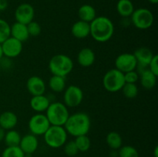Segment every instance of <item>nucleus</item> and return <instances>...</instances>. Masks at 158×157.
<instances>
[{
    "instance_id": "6ab92c4d",
    "label": "nucleus",
    "mask_w": 158,
    "mask_h": 157,
    "mask_svg": "<svg viewBox=\"0 0 158 157\" xmlns=\"http://www.w3.org/2000/svg\"><path fill=\"white\" fill-rule=\"evenodd\" d=\"M51 102L49 101V98L44 95H34L30 99V107L32 110L38 113H42L46 112L47 108L49 107Z\"/></svg>"
},
{
    "instance_id": "f03ea898",
    "label": "nucleus",
    "mask_w": 158,
    "mask_h": 157,
    "mask_svg": "<svg viewBox=\"0 0 158 157\" xmlns=\"http://www.w3.org/2000/svg\"><path fill=\"white\" fill-rule=\"evenodd\" d=\"M90 126L91 122L89 115L85 112H79L69 115L63 127L67 134L77 137L79 135H87Z\"/></svg>"
},
{
    "instance_id": "20e7f679",
    "label": "nucleus",
    "mask_w": 158,
    "mask_h": 157,
    "mask_svg": "<svg viewBox=\"0 0 158 157\" xmlns=\"http://www.w3.org/2000/svg\"><path fill=\"white\" fill-rule=\"evenodd\" d=\"M46 115L51 126H63L69 116L68 108L63 103H50L46 111Z\"/></svg>"
},
{
    "instance_id": "dca6fc26",
    "label": "nucleus",
    "mask_w": 158,
    "mask_h": 157,
    "mask_svg": "<svg viewBox=\"0 0 158 157\" xmlns=\"http://www.w3.org/2000/svg\"><path fill=\"white\" fill-rule=\"evenodd\" d=\"M71 32L75 38L80 39L85 38L90 35V25L84 21L78 20L72 26Z\"/></svg>"
},
{
    "instance_id": "2eb2a0df",
    "label": "nucleus",
    "mask_w": 158,
    "mask_h": 157,
    "mask_svg": "<svg viewBox=\"0 0 158 157\" xmlns=\"http://www.w3.org/2000/svg\"><path fill=\"white\" fill-rule=\"evenodd\" d=\"M19 146L25 154L32 155L38 149L39 141L37 136L31 133L23 135L21 138Z\"/></svg>"
},
{
    "instance_id": "412c9836",
    "label": "nucleus",
    "mask_w": 158,
    "mask_h": 157,
    "mask_svg": "<svg viewBox=\"0 0 158 157\" xmlns=\"http://www.w3.org/2000/svg\"><path fill=\"white\" fill-rule=\"evenodd\" d=\"M139 75H140L139 79L140 81V84L144 89H152L153 88L155 87L157 84V76L151 72L149 69H144Z\"/></svg>"
},
{
    "instance_id": "2f4dec72",
    "label": "nucleus",
    "mask_w": 158,
    "mask_h": 157,
    "mask_svg": "<svg viewBox=\"0 0 158 157\" xmlns=\"http://www.w3.org/2000/svg\"><path fill=\"white\" fill-rule=\"evenodd\" d=\"M28 29V32H29V36L36 37L40 35L42 32V27L37 22L32 21L29 22V24L26 25Z\"/></svg>"
},
{
    "instance_id": "ddd939ff",
    "label": "nucleus",
    "mask_w": 158,
    "mask_h": 157,
    "mask_svg": "<svg viewBox=\"0 0 158 157\" xmlns=\"http://www.w3.org/2000/svg\"><path fill=\"white\" fill-rule=\"evenodd\" d=\"M134 55L137 62L136 69H137V72L140 74L142 71L148 69V65L151 62L154 54L149 48L140 47L136 49L135 52H134Z\"/></svg>"
},
{
    "instance_id": "f257e3e1",
    "label": "nucleus",
    "mask_w": 158,
    "mask_h": 157,
    "mask_svg": "<svg viewBox=\"0 0 158 157\" xmlns=\"http://www.w3.org/2000/svg\"><path fill=\"white\" fill-rule=\"evenodd\" d=\"M90 35L95 41L106 42L114 33L113 22L106 16H97L90 23Z\"/></svg>"
},
{
    "instance_id": "4be33fe9",
    "label": "nucleus",
    "mask_w": 158,
    "mask_h": 157,
    "mask_svg": "<svg viewBox=\"0 0 158 157\" xmlns=\"http://www.w3.org/2000/svg\"><path fill=\"white\" fill-rule=\"evenodd\" d=\"M78 16L80 20L90 23L97 17V12L94 6L89 4H84L79 8Z\"/></svg>"
},
{
    "instance_id": "473e14b6",
    "label": "nucleus",
    "mask_w": 158,
    "mask_h": 157,
    "mask_svg": "<svg viewBox=\"0 0 158 157\" xmlns=\"http://www.w3.org/2000/svg\"><path fill=\"white\" fill-rule=\"evenodd\" d=\"M64 152L66 155L69 157L75 156L77 155L79 152L78 149L77 147L75 142L74 141H69L66 142L64 144Z\"/></svg>"
},
{
    "instance_id": "4c0bfd02",
    "label": "nucleus",
    "mask_w": 158,
    "mask_h": 157,
    "mask_svg": "<svg viewBox=\"0 0 158 157\" xmlns=\"http://www.w3.org/2000/svg\"><path fill=\"white\" fill-rule=\"evenodd\" d=\"M154 157H158V146H156V147L154 148Z\"/></svg>"
},
{
    "instance_id": "423d86ee",
    "label": "nucleus",
    "mask_w": 158,
    "mask_h": 157,
    "mask_svg": "<svg viewBox=\"0 0 158 157\" xmlns=\"http://www.w3.org/2000/svg\"><path fill=\"white\" fill-rule=\"evenodd\" d=\"M124 84V75L116 68L108 70L103 78V87L109 92H119Z\"/></svg>"
},
{
    "instance_id": "5701e85b",
    "label": "nucleus",
    "mask_w": 158,
    "mask_h": 157,
    "mask_svg": "<svg viewBox=\"0 0 158 157\" xmlns=\"http://www.w3.org/2000/svg\"><path fill=\"white\" fill-rule=\"evenodd\" d=\"M134 3L131 0H119L117 3V11L123 18H130L134 11Z\"/></svg>"
},
{
    "instance_id": "f3484780",
    "label": "nucleus",
    "mask_w": 158,
    "mask_h": 157,
    "mask_svg": "<svg viewBox=\"0 0 158 157\" xmlns=\"http://www.w3.org/2000/svg\"><path fill=\"white\" fill-rule=\"evenodd\" d=\"M95 60V52L90 48H83L77 55V62L82 67H89L94 64Z\"/></svg>"
},
{
    "instance_id": "c85d7f7f",
    "label": "nucleus",
    "mask_w": 158,
    "mask_h": 157,
    "mask_svg": "<svg viewBox=\"0 0 158 157\" xmlns=\"http://www.w3.org/2000/svg\"><path fill=\"white\" fill-rule=\"evenodd\" d=\"M2 157H25V153L19 146H7L3 150Z\"/></svg>"
},
{
    "instance_id": "7ed1b4c3",
    "label": "nucleus",
    "mask_w": 158,
    "mask_h": 157,
    "mask_svg": "<svg viewBox=\"0 0 158 157\" xmlns=\"http://www.w3.org/2000/svg\"><path fill=\"white\" fill-rule=\"evenodd\" d=\"M49 69L52 75L66 77L73 69V62L65 54H56L49 60Z\"/></svg>"
},
{
    "instance_id": "ea45409f",
    "label": "nucleus",
    "mask_w": 158,
    "mask_h": 157,
    "mask_svg": "<svg viewBox=\"0 0 158 157\" xmlns=\"http://www.w3.org/2000/svg\"><path fill=\"white\" fill-rule=\"evenodd\" d=\"M148 2H149L150 3H151V4H157L158 2V0H148Z\"/></svg>"
},
{
    "instance_id": "39448f33",
    "label": "nucleus",
    "mask_w": 158,
    "mask_h": 157,
    "mask_svg": "<svg viewBox=\"0 0 158 157\" xmlns=\"http://www.w3.org/2000/svg\"><path fill=\"white\" fill-rule=\"evenodd\" d=\"M68 134L63 126H50L43 135L44 141L48 146L58 149L64 146L67 141Z\"/></svg>"
},
{
    "instance_id": "f704fd0d",
    "label": "nucleus",
    "mask_w": 158,
    "mask_h": 157,
    "mask_svg": "<svg viewBox=\"0 0 158 157\" xmlns=\"http://www.w3.org/2000/svg\"><path fill=\"white\" fill-rule=\"evenodd\" d=\"M148 69L155 75L158 76V55L154 54V57L151 59V62L148 66Z\"/></svg>"
},
{
    "instance_id": "9d476101",
    "label": "nucleus",
    "mask_w": 158,
    "mask_h": 157,
    "mask_svg": "<svg viewBox=\"0 0 158 157\" xmlns=\"http://www.w3.org/2000/svg\"><path fill=\"white\" fill-rule=\"evenodd\" d=\"M114 63H115L116 69L123 73L136 70L137 66V59L134 53H129V52L120 54L116 58Z\"/></svg>"
},
{
    "instance_id": "c9c22d12",
    "label": "nucleus",
    "mask_w": 158,
    "mask_h": 157,
    "mask_svg": "<svg viewBox=\"0 0 158 157\" xmlns=\"http://www.w3.org/2000/svg\"><path fill=\"white\" fill-rule=\"evenodd\" d=\"M9 3L7 0H0V12L5 11L8 8Z\"/></svg>"
},
{
    "instance_id": "72a5a7b5",
    "label": "nucleus",
    "mask_w": 158,
    "mask_h": 157,
    "mask_svg": "<svg viewBox=\"0 0 158 157\" xmlns=\"http://www.w3.org/2000/svg\"><path fill=\"white\" fill-rule=\"evenodd\" d=\"M123 75H124L125 83H136L140 78V75L137 70L130 71L126 73H123Z\"/></svg>"
},
{
    "instance_id": "aec40b11",
    "label": "nucleus",
    "mask_w": 158,
    "mask_h": 157,
    "mask_svg": "<svg viewBox=\"0 0 158 157\" xmlns=\"http://www.w3.org/2000/svg\"><path fill=\"white\" fill-rule=\"evenodd\" d=\"M18 123L16 114L11 111H6L0 114V127L5 130L13 129Z\"/></svg>"
},
{
    "instance_id": "cd10ccee",
    "label": "nucleus",
    "mask_w": 158,
    "mask_h": 157,
    "mask_svg": "<svg viewBox=\"0 0 158 157\" xmlns=\"http://www.w3.org/2000/svg\"><path fill=\"white\" fill-rule=\"evenodd\" d=\"M121 91L123 95L127 99H130L136 98L139 92L138 87L136 83H125L122 87Z\"/></svg>"
},
{
    "instance_id": "393cba45",
    "label": "nucleus",
    "mask_w": 158,
    "mask_h": 157,
    "mask_svg": "<svg viewBox=\"0 0 158 157\" xmlns=\"http://www.w3.org/2000/svg\"><path fill=\"white\" fill-rule=\"evenodd\" d=\"M106 142L107 146L113 150H118L123 144V139L120 133L117 132H109L106 136Z\"/></svg>"
},
{
    "instance_id": "6e6552de",
    "label": "nucleus",
    "mask_w": 158,
    "mask_h": 157,
    "mask_svg": "<svg viewBox=\"0 0 158 157\" xmlns=\"http://www.w3.org/2000/svg\"><path fill=\"white\" fill-rule=\"evenodd\" d=\"M50 126L46 115L43 113H37L32 115L28 123L31 134L35 136L44 135Z\"/></svg>"
},
{
    "instance_id": "7c9ffc66",
    "label": "nucleus",
    "mask_w": 158,
    "mask_h": 157,
    "mask_svg": "<svg viewBox=\"0 0 158 157\" xmlns=\"http://www.w3.org/2000/svg\"><path fill=\"white\" fill-rule=\"evenodd\" d=\"M10 37V25L6 20L0 18V44Z\"/></svg>"
},
{
    "instance_id": "1a4fd4ad",
    "label": "nucleus",
    "mask_w": 158,
    "mask_h": 157,
    "mask_svg": "<svg viewBox=\"0 0 158 157\" xmlns=\"http://www.w3.org/2000/svg\"><path fill=\"white\" fill-rule=\"evenodd\" d=\"M83 99V92L79 86L71 85L65 89L63 94V103L67 107H77Z\"/></svg>"
},
{
    "instance_id": "0eeeda50",
    "label": "nucleus",
    "mask_w": 158,
    "mask_h": 157,
    "mask_svg": "<svg viewBox=\"0 0 158 157\" xmlns=\"http://www.w3.org/2000/svg\"><path fill=\"white\" fill-rule=\"evenodd\" d=\"M131 22L137 29H148L151 27L154 21V14L146 8H139L134 9L131 15Z\"/></svg>"
},
{
    "instance_id": "b1692460",
    "label": "nucleus",
    "mask_w": 158,
    "mask_h": 157,
    "mask_svg": "<svg viewBox=\"0 0 158 157\" xmlns=\"http://www.w3.org/2000/svg\"><path fill=\"white\" fill-rule=\"evenodd\" d=\"M66 77L52 75L49 80V86L55 92H63L66 89Z\"/></svg>"
},
{
    "instance_id": "58836bf2",
    "label": "nucleus",
    "mask_w": 158,
    "mask_h": 157,
    "mask_svg": "<svg viewBox=\"0 0 158 157\" xmlns=\"http://www.w3.org/2000/svg\"><path fill=\"white\" fill-rule=\"evenodd\" d=\"M3 56H4V55H3L2 49V46H1V44H0V61H1Z\"/></svg>"
},
{
    "instance_id": "9b49d317",
    "label": "nucleus",
    "mask_w": 158,
    "mask_h": 157,
    "mask_svg": "<svg viewBox=\"0 0 158 157\" xmlns=\"http://www.w3.org/2000/svg\"><path fill=\"white\" fill-rule=\"evenodd\" d=\"M3 55L12 58L19 56L23 51V42L10 36L1 44Z\"/></svg>"
},
{
    "instance_id": "a878e982",
    "label": "nucleus",
    "mask_w": 158,
    "mask_h": 157,
    "mask_svg": "<svg viewBox=\"0 0 158 157\" xmlns=\"http://www.w3.org/2000/svg\"><path fill=\"white\" fill-rule=\"evenodd\" d=\"M21 138L19 132L13 129L6 132L4 141L7 146H19Z\"/></svg>"
},
{
    "instance_id": "e433bc0d",
    "label": "nucleus",
    "mask_w": 158,
    "mask_h": 157,
    "mask_svg": "<svg viewBox=\"0 0 158 157\" xmlns=\"http://www.w3.org/2000/svg\"><path fill=\"white\" fill-rule=\"evenodd\" d=\"M5 135H6V130H5V129H3L2 128L0 127V142H2L4 140Z\"/></svg>"
},
{
    "instance_id": "4468645a",
    "label": "nucleus",
    "mask_w": 158,
    "mask_h": 157,
    "mask_svg": "<svg viewBox=\"0 0 158 157\" xmlns=\"http://www.w3.org/2000/svg\"><path fill=\"white\" fill-rule=\"evenodd\" d=\"M46 88V86L44 80L37 75L29 77L26 82V89L32 96L44 95Z\"/></svg>"
},
{
    "instance_id": "a211bd4d",
    "label": "nucleus",
    "mask_w": 158,
    "mask_h": 157,
    "mask_svg": "<svg viewBox=\"0 0 158 157\" xmlns=\"http://www.w3.org/2000/svg\"><path fill=\"white\" fill-rule=\"evenodd\" d=\"M10 36L16 38L22 42L26 41L29 38L26 25L18 22H14L12 26H10Z\"/></svg>"
},
{
    "instance_id": "f8f14e48",
    "label": "nucleus",
    "mask_w": 158,
    "mask_h": 157,
    "mask_svg": "<svg viewBox=\"0 0 158 157\" xmlns=\"http://www.w3.org/2000/svg\"><path fill=\"white\" fill-rule=\"evenodd\" d=\"M35 9L29 3H22L15 11V22L27 25L33 21Z\"/></svg>"
},
{
    "instance_id": "c756f323",
    "label": "nucleus",
    "mask_w": 158,
    "mask_h": 157,
    "mask_svg": "<svg viewBox=\"0 0 158 157\" xmlns=\"http://www.w3.org/2000/svg\"><path fill=\"white\" fill-rule=\"evenodd\" d=\"M118 157H140L138 151L132 146H121L118 149Z\"/></svg>"
},
{
    "instance_id": "bb28decb",
    "label": "nucleus",
    "mask_w": 158,
    "mask_h": 157,
    "mask_svg": "<svg viewBox=\"0 0 158 157\" xmlns=\"http://www.w3.org/2000/svg\"><path fill=\"white\" fill-rule=\"evenodd\" d=\"M74 142L77 145L79 152H86L89 150L91 146L90 139L88 137L87 135H79L76 137Z\"/></svg>"
}]
</instances>
